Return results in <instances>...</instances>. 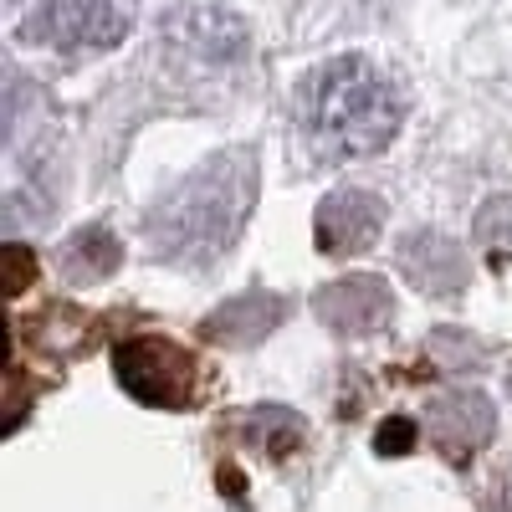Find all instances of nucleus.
<instances>
[{"instance_id":"f257e3e1","label":"nucleus","mask_w":512,"mask_h":512,"mask_svg":"<svg viewBox=\"0 0 512 512\" xmlns=\"http://www.w3.org/2000/svg\"><path fill=\"white\" fill-rule=\"evenodd\" d=\"M256 200V154L251 149H226L205 159L200 169L169 190L154 216H149V241L169 262L210 267L216 256L241 236Z\"/></svg>"},{"instance_id":"f03ea898","label":"nucleus","mask_w":512,"mask_h":512,"mask_svg":"<svg viewBox=\"0 0 512 512\" xmlns=\"http://www.w3.org/2000/svg\"><path fill=\"white\" fill-rule=\"evenodd\" d=\"M400 93L374 62L364 57H333L308 77L303 123L318 154L328 159H369L400 134Z\"/></svg>"},{"instance_id":"7ed1b4c3","label":"nucleus","mask_w":512,"mask_h":512,"mask_svg":"<svg viewBox=\"0 0 512 512\" xmlns=\"http://www.w3.org/2000/svg\"><path fill=\"white\" fill-rule=\"evenodd\" d=\"M113 374L139 405L180 410L195 395V359H190V349H180L175 338H159V333L123 338V344L113 349Z\"/></svg>"},{"instance_id":"20e7f679","label":"nucleus","mask_w":512,"mask_h":512,"mask_svg":"<svg viewBox=\"0 0 512 512\" xmlns=\"http://www.w3.org/2000/svg\"><path fill=\"white\" fill-rule=\"evenodd\" d=\"M26 31L57 52H108L128 36V6L123 0H41Z\"/></svg>"},{"instance_id":"39448f33","label":"nucleus","mask_w":512,"mask_h":512,"mask_svg":"<svg viewBox=\"0 0 512 512\" xmlns=\"http://www.w3.org/2000/svg\"><path fill=\"white\" fill-rule=\"evenodd\" d=\"M159 41H169L175 52H185L190 62H205V67H221V62H236L246 57V26L221 11V6H180L169 11L164 26H159Z\"/></svg>"},{"instance_id":"423d86ee","label":"nucleus","mask_w":512,"mask_h":512,"mask_svg":"<svg viewBox=\"0 0 512 512\" xmlns=\"http://www.w3.org/2000/svg\"><path fill=\"white\" fill-rule=\"evenodd\" d=\"M384 226V200L369 190H338L318 205L313 221V241L323 256H359L364 246H374Z\"/></svg>"},{"instance_id":"0eeeda50","label":"nucleus","mask_w":512,"mask_h":512,"mask_svg":"<svg viewBox=\"0 0 512 512\" xmlns=\"http://www.w3.org/2000/svg\"><path fill=\"white\" fill-rule=\"evenodd\" d=\"M318 318L338 333H369V328H384L390 323V287L379 277H344L318 292Z\"/></svg>"},{"instance_id":"6e6552de","label":"nucleus","mask_w":512,"mask_h":512,"mask_svg":"<svg viewBox=\"0 0 512 512\" xmlns=\"http://www.w3.org/2000/svg\"><path fill=\"white\" fill-rule=\"evenodd\" d=\"M431 431H436L441 451L466 466L492 441V405L482 395H472V390H456V395L431 405Z\"/></svg>"},{"instance_id":"1a4fd4ad","label":"nucleus","mask_w":512,"mask_h":512,"mask_svg":"<svg viewBox=\"0 0 512 512\" xmlns=\"http://www.w3.org/2000/svg\"><path fill=\"white\" fill-rule=\"evenodd\" d=\"M400 267H405V277H410L420 292H436V297L466 287V262H461V251H456L446 236H436V231L405 236Z\"/></svg>"},{"instance_id":"9d476101","label":"nucleus","mask_w":512,"mask_h":512,"mask_svg":"<svg viewBox=\"0 0 512 512\" xmlns=\"http://www.w3.org/2000/svg\"><path fill=\"white\" fill-rule=\"evenodd\" d=\"M277 323H282V297H272V292H241V297H231L226 308L210 313L200 323V333L216 338V344H256V338H267Z\"/></svg>"},{"instance_id":"9b49d317","label":"nucleus","mask_w":512,"mask_h":512,"mask_svg":"<svg viewBox=\"0 0 512 512\" xmlns=\"http://www.w3.org/2000/svg\"><path fill=\"white\" fill-rule=\"evenodd\" d=\"M118 262H123V246H118V236H113L108 226H88L82 236H72V241L62 246V272H67V282H103V277L118 272Z\"/></svg>"},{"instance_id":"f8f14e48","label":"nucleus","mask_w":512,"mask_h":512,"mask_svg":"<svg viewBox=\"0 0 512 512\" xmlns=\"http://www.w3.org/2000/svg\"><path fill=\"white\" fill-rule=\"evenodd\" d=\"M477 236L492 251V262H507L512 256V200H492L477 216Z\"/></svg>"},{"instance_id":"ddd939ff","label":"nucleus","mask_w":512,"mask_h":512,"mask_svg":"<svg viewBox=\"0 0 512 512\" xmlns=\"http://www.w3.org/2000/svg\"><path fill=\"white\" fill-rule=\"evenodd\" d=\"M420 441V425L410 415H390V420H379V431H374V451L384 461H395V456H410Z\"/></svg>"},{"instance_id":"4468645a","label":"nucleus","mask_w":512,"mask_h":512,"mask_svg":"<svg viewBox=\"0 0 512 512\" xmlns=\"http://www.w3.org/2000/svg\"><path fill=\"white\" fill-rule=\"evenodd\" d=\"M31 277H36V256L26 246H6V297H26Z\"/></svg>"},{"instance_id":"2eb2a0df","label":"nucleus","mask_w":512,"mask_h":512,"mask_svg":"<svg viewBox=\"0 0 512 512\" xmlns=\"http://www.w3.org/2000/svg\"><path fill=\"white\" fill-rule=\"evenodd\" d=\"M221 487H226V492L236 497V492H241V477H236V472H221Z\"/></svg>"}]
</instances>
